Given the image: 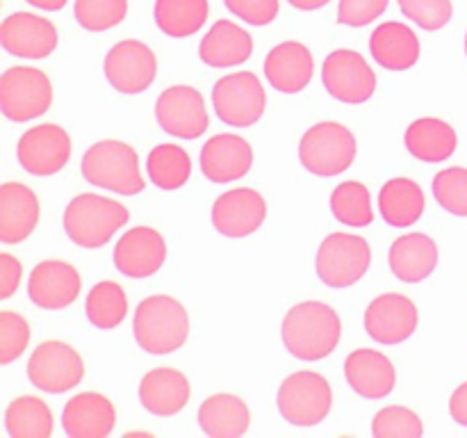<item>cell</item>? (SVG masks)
<instances>
[{
  "mask_svg": "<svg viewBox=\"0 0 467 438\" xmlns=\"http://www.w3.org/2000/svg\"><path fill=\"white\" fill-rule=\"evenodd\" d=\"M372 263V246L365 237L349 233H331L319 245L315 269L319 281L328 287H349L368 274Z\"/></svg>",
  "mask_w": 467,
  "mask_h": 438,
  "instance_id": "7",
  "label": "cell"
},
{
  "mask_svg": "<svg viewBox=\"0 0 467 438\" xmlns=\"http://www.w3.org/2000/svg\"><path fill=\"white\" fill-rule=\"evenodd\" d=\"M82 278L71 263L44 260L36 265L27 281V295L35 306L44 310H62L78 299Z\"/></svg>",
  "mask_w": 467,
  "mask_h": 438,
  "instance_id": "19",
  "label": "cell"
},
{
  "mask_svg": "<svg viewBox=\"0 0 467 438\" xmlns=\"http://www.w3.org/2000/svg\"><path fill=\"white\" fill-rule=\"evenodd\" d=\"M18 164L32 176H53L71 158V137L57 123H41L21 135L16 146Z\"/></svg>",
  "mask_w": 467,
  "mask_h": 438,
  "instance_id": "14",
  "label": "cell"
},
{
  "mask_svg": "<svg viewBox=\"0 0 467 438\" xmlns=\"http://www.w3.org/2000/svg\"><path fill=\"white\" fill-rule=\"evenodd\" d=\"M374 438H420L424 433L422 418L409 406H386L372 420Z\"/></svg>",
  "mask_w": 467,
  "mask_h": 438,
  "instance_id": "37",
  "label": "cell"
},
{
  "mask_svg": "<svg viewBox=\"0 0 467 438\" xmlns=\"http://www.w3.org/2000/svg\"><path fill=\"white\" fill-rule=\"evenodd\" d=\"M254 164L249 141L233 132H222L205 141L201 149V172L210 182H233L244 178Z\"/></svg>",
  "mask_w": 467,
  "mask_h": 438,
  "instance_id": "20",
  "label": "cell"
},
{
  "mask_svg": "<svg viewBox=\"0 0 467 438\" xmlns=\"http://www.w3.org/2000/svg\"><path fill=\"white\" fill-rule=\"evenodd\" d=\"M406 149L422 162H445L459 146L456 130L436 117H422L406 128Z\"/></svg>",
  "mask_w": 467,
  "mask_h": 438,
  "instance_id": "30",
  "label": "cell"
},
{
  "mask_svg": "<svg viewBox=\"0 0 467 438\" xmlns=\"http://www.w3.org/2000/svg\"><path fill=\"white\" fill-rule=\"evenodd\" d=\"M80 169L87 182L123 196H135L146 187L144 176L140 172L137 151L126 141H96L82 155Z\"/></svg>",
  "mask_w": 467,
  "mask_h": 438,
  "instance_id": "4",
  "label": "cell"
},
{
  "mask_svg": "<svg viewBox=\"0 0 467 438\" xmlns=\"http://www.w3.org/2000/svg\"><path fill=\"white\" fill-rule=\"evenodd\" d=\"M331 213L337 222L347 226H369L374 219L369 190L358 181L340 182L331 194Z\"/></svg>",
  "mask_w": 467,
  "mask_h": 438,
  "instance_id": "36",
  "label": "cell"
},
{
  "mask_svg": "<svg viewBox=\"0 0 467 438\" xmlns=\"http://www.w3.org/2000/svg\"><path fill=\"white\" fill-rule=\"evenodd\" d=\"M155 23L173 39L196 35L208 21V0H155Z\"/></svg>",
  "mask_w": 467,
  "mask_h": 438,
  "instance_id": "32",
  "label": "cell"
},
{
  "mask_svg": "<svg viewBox=\"0 0 467 438\" xmlns=\"http://www.w3.org/2000/svg\"><path fill=\"white\" fill-rule=\"evenodd\" d=\"M167 260V242L155 228L135 226L119 237L114 246V265L123 276L146 278L160 272Z\"/></svg>",
  "mask_w": 467,
  "mask_h": 438,
  "instance_id": "17",
  "label": "cell"
},
{
  "mask_svg": "<svg viewBox=\"0 0 467 438\" xmlns=\"http://www.w3.org/2000/svg\"><path fill=\"white\" fill-rule=\"evenodd\" d=\"M388 263L400 281L420 283L438 267V246L424 233H409L392 242Z\"/></svg>",
  "mask_w": 467,
  "mask_h": 438,
  "instance_id": "27",
  "label": "cell"
},
{
  "mask_svg": "<svg viewBox=\"0 0 467 438\" xmlns=\"http://www.w3.org/2000/svg\"><path fill=\"white\" fill-rule=\"evenodd\" d=\"M137 345L155 356L173 354L190 336V318L185 306L169 295H153L140 301L132 319Z\"/></svg>",
  "mask_w": 467,
  "mask_h": 438,
  "instance_id": "2",
  "label": "cell"
},
{
  "mask_svg": "<svg viewBox=\"0 0 467 438\" xmlns=\"http://www.w3.org/2000/svg\"><path fill=\"white\" fill-rule=\"evenodd\" d=\"M155 119L164 132L181 140H196L210 126L203 96L190 85H173L164 89L155 103Z\"/></svg>",
  "mask_w": 467,
  "mask_h": 438,
  "instance_id": "13",
  "label": "cell"
},
{
  "mask_svg": "<svg viewBox=\"0 0 467 438\" xmlns=\"http://www.w3.org/2000/svg\"><path fill=\"white\" fill-rule=\"evenodd\" d=\"M322 82L333 99L349 105L369 100L377 91V73L356 50L337 48L324 59Z\"/></svg>",
  "mask_w": 467,
  "mask_h": 438,
  "instance_id": "11",
  "label": "cell"
},
{
  "mask_svg": "<svg viewBox=\"0 0 467 438\" xmlns=\"http://www.w3.org/2000/svg\"><path fill=\"white\" fill-rule=\"evenodd\" d=\"M465 55H467V35H465Z\"/></svg>",
  "mask_w": 467,
  "mask_h": 438,
  "instance_id": "48",
  "label": "cell"
},
{
  "mask_svg": "<svg viewBox=\"0 0 467 438\" xmlns=\"http://www.w3.org/2000/svg\"><path fill=\"white\" fill-rule=\"evenodd\" d=\"M278 411L296 427H315L331 413L333 391L327 377L313 370L290 374L278 388Z\"/></svg>",
  "mask_w": 467,
  "mask_h": 438,
  "instance_id": "6",
  "label": "cell"
},
{
  "mask_svg": "<svg viewBox=\"0 0 467 438\" xmlns=\"http://www.w3.org/2000/svg\"><path fill=\"white\" fill-rule=\"evenodd\" d=\"M450 413L459 424L467 427V381L461 383L450 400Z\"/></svg>",
  "mask_w": 467,
  "mask_h": 438,
  "instance_id": "45",
  "label": "cell"
},
{
  "mask_svg": "<svg viewBox=\"0 0 467 438\" xmlns=\"http://www.w3.org/2000/svg\"><path fill=\"white\" fill-rule=\"evenodd\" d=\"M192 395L190 381L181 370L155 368L144 374L140 383V402L149 413L158 418L181 413Z\"/></svg>",
  "mask_w": 467,
  "mask_h": 438,
  "instance_id": "25",
  "label": "cell"
},
{
  "mask_svg": "<svg viewBox=\"0 0 467 438\" xmlns=\"http://www.w3.org/2000/svg\"><path fill=\"white\" fill-rule=\"evenodd\" d=\"M251 424V411L244 400L231 392L210 395L199 409V427L210 438L244 436Z\"/></svg>",
  "mask_w": 467,
  "mask_h": 438,
  "instance_id": "29",
  "label": "cell"
},
{
  "mask_svg": "<svg viewBox=\"0 0 467 438\" xmlns=\"http://www.w3.org/2000/svg\"><path fill=\"white\" fill-rule=\"evenodd\" d=\"M213 105L219 121L233 128H249L265 114L267 94L263 82L251 71L228 73L213 87Z\"/></svg>",
  "mask_w": 467,
  "mask_h": 438,
  "instance_id": "9",
  "label": "cell"
},
{
  "mask_svg": "<svg viewBox=\"0 0 467 438\" xmlns=\"http://www.w3.org/2000/svg\"><path fill=\"white\" fill-rule=\"evenodd\" d=\"M433 196L447 213L467 217V169L447 167L433 178Z\"/></svg>",
  "mask_w": 467,
  "mask_h": 438,
  "instance_id": "39",
  "label": "cell"
},
{
  "mask_svg": "<svg viewBox=\"0 0 467 438\" xmlns=\"http://www.w3.org/2000/svg\"><path fill=\"white\" fill-rule=\"evenodd\" d=\"M26 3H30L32 7L36 9H44V12H57V9H62L68 0H26Z\"/></svg>",
  "mask_w": 467,
  "mask_h": 438,
  "instance_id": "47",
  "label": "cell"
},
{
  "mask_svg": "<svg viewBox=\"0 0 467 438\" xmlns=\"http://www.w3.org/2000/svg\"><path fill=\"white\" fill-rule=\"evenodd\" d=\"M50 103L53 85L39 68L12 67L0 78V110L9 121H32L48 112Z\"/></svg>",
  "mask_w": 467,
  "mask_h": 438,
  "instance_id": "8",
  "label": "cell"
},
{
  "mask_svg": "<svg viewBox=\"0 0 467 438\" xmlns=\"http://www.w3.org/2000/svg\"><path fill=\"white\" fill-rule=\"evenodd\" d=\"M103 71L109 85L121 94H141L158 76V59L144 41L123 39L108 50Z\"/></svg>",
  "mask_w": 467,
  "mask_h": 438,
  "instance_id": "12",
  "label": "cell"
},
{
  "mask_svg": "<svg viewBox=\"0 0 467 438\" xmlns=\"http://www.w3.org/2000/svg\"><path fill=\"white\" fill-rule=\"evenodd\" d=\"M254 53V39L244 27L233 21H217L201 39V62L214 68H228L244 64Z\"/></svg>",
  "mask_w": 467,
  "mask_h": 438,
  "instance_id": "28",
  "label": "cell"
},
{
  "mask_svg": "<svg viewBox=\"0 0 467 438\" xmlns=\"http://www.w3.org/2000/svg\"><path fill=\"white\" fill-rule=\"evenodd\" d=\"M0 44L14 57L44 59L57 48V27L30 12L9 14L0 26Z\"/></svg>",
  "mask_w": 467,
  "mask_h": 438,
  "instance_id": "16",
  "label": "cell"
},
{
  "mask_svg": "<svg viewBox=\"0 0 467 438\" xmlns=\"http://www.w3.org/2000/svg\"><path fill=\"white\" fill-rule=\"evenodd\" d=\"M424 192L410 178H392L379 194V210L390 226H413L424 213Z\"/></svg>",
  "mask_w": 467,
  "mask_h": 438,
  "instance_id": "31",
  "label": "cell"
},
{
  "mask_svg": "<svg viewBox=\"0 0 467 438\" xmlns=\"http://www.w3.org/2000/svg\"><path fill=\"white\" fill-rule=\"evenodd\" d=\"M340 315L324 301H301L287 310L281 327L285 349L299 360H322L340 342Z\"/></svg>",
  "mask_w": 467,
  "mask_h": 438,
  "instance_id": "1",
  "label": "cell"
},
{
  "mask_svg": "<svg viewBox=\"0 0 467 438\" xmlns=\"http://www.w3.org/2000/svg\"><path fill=\"white\" fill-rule=\"evenodd\" d=\"M420 36L400 21L379 26L369 36V53L388 71H409L420 59Z\"/></svg>",
  "mask_w": 467,
  "mask_h": 438,
  "instance_id": "26",
  "label": "cell"
},
{
  "mask_svg": "<svg viewBox=\"0 0 467 438\" xmlns=\"http://www.w3.org/2000/svg\"><path fill=\"white\" fill-rule=\"evenodd\" d=\"M347 383L365 400H383L395 391L397 372L386 354L377 349H356L345 360Z\"/></svg>",
  "mask_w": 467,
  "mask_h": 438,
  "instance_id": "23",
  "label": "cell"
},
{
  "mask_svg": "<svg viewBox=\"0 0 467 438\" xmlns=\"http://www.w3.org/2000/svg\"><path fill=\"white\" fill-rule=\"evenodd\" d=\"M87 319L96 328H117L128 315V297L123 287L114 281H100L87 295Z\"/></svg>",
  "mask_w": 467,
  "mask_h": 438,
  "instance_id": "35",
  "label": "cell"
},
{
  "mask_svg": "<svg viewBox=\"0 0 467 438\" xmlns=\"http://www.w3.org/2000/svg\"><path fill=\"white\" fill-rule=\"evenodd\" d=\"M53 427V411L35 395L16 397L5 411V429L12 438H48Z\"/></svg>",
  "mask_w": 467,
  "mask_h": 438,
  "instance_id": "33",
  "label": "cell"
},
{
  "mask_svg": "<svg viewBox=\"0 0 467 438\" xmlns=\"http://www.w3.org/2000/svg\"><path fill=\"white\" fill-rule=\"evenodd\" d=\"M128 14V0H76V21L89 32L119 26Z\"/></svg>",
  "mask_w": 467,
  "mask_h": 438,
  "instance_id": "38",
  "label": "cell"
},
{
  "mask_svg": "<svg viewBox=\"0 0 467 438\" xmlns=\"http://www.w3.org/2000/svg\"><path fill=\"white\" fill-rule=\"evenodd\" d=\"M287 3H290L292 7L301 9V12H315V9L324 7V5H328L331 0H287Z\"/></svg>",
  "mask_w": 467,
  "mask_h": 438,
  "instance_id": "46",
  "label": "cell"
},
{
  "mask_svg": "<svg viewBox=\"0 0 467 438\" xmlns=\"http://www.w3.org/2000/svg\"><path fill=\"white\" fill-rule=\"evenodd\" d=\"M30 342V324L23 315L3 310L0 313V365H9L26 351Z\"/></svg>",
  "mask_w": 467,
  "mask_h": 438,
  "instance_id": "41",
  "label": "cell"
},
{
  "mask_svg": "<svg viewBox=\"0 0 467 438\" xmlns=\"http://www.w3.org/2000/svg\"><path fill=\"white\" fill-rule=\"evenodd\" d=\"M315 73V59L308 46L301 41H283L269 50L265 59V76L269 85L283 94H299L310 85Z\"/></svg>",
  "mask_w": 467,
  "mask_h": 438,
  "instance_id": "21",
  "label": "cell"
},
{
  "mask_svg": "<svg viewBox=\"0 0 467 438\" xmlns=\"http://www.w3.org/2000/svg\"><path fill=\"white\" fill-rule=\"evenodd\" d=\"M390 0H340L337 23L351 27H363L383 16Z\"/></svg>",
  "mask_w": 467,
  "mask_h": 438,
  "instance_id": "42",
  "label": "cell"
},
{
  "mask_svg": "<svg viewBox=\"0 0 467 438\" xmlns=\"http://www.w3.org/2000/svg\"><path fill=\"white\" fill-rule=\"evenodd\" d=\"M267 217L263 194L251 187H237L219 196L213 205V226L223 237H246L258 231Z\"/></svg>",
  "mask_w": 467,
  "mask_h": 438,
  "instance_id": "18",
  "label": "cell"
},
{
  "mask_svg": "<svg viewBox=\"0 0 467 438\" xmlns=\"http://www.w3.org/2000/svg\"><path fill=\"white\" fill-rule=\"evenodd\" d=\"M146 172H149L150 182L160 190H178L192 176L190 153L178 144L153 146L146 158Z\"/></svg>",
  "mask_w": 467,
  "mask_h": 438,
  "instance_id": "34",
  "label": "cell"
},
{
  "mask_svg": "<svg viewBox=\"0 0 467 438\" xmlns=\"http://www.w3.org/2000/svg\"><path fill=\"white\" fill-rule=\"evenodd\" d=\"M117 424V409L100 392H80L67 402L62 427L71 438H105Z\"/></svg>",
  "mask_w": 467,
  "mask_h": 438,
  "instance_id": "22",
  "label": "cell"
},
{
  "mask_svg": "<svg viewBox=\"0 0 467 438\" xmlns=\"http://www.w3.org/2000/svg\"><path fill=\"white\" fill-rule=\"evenodd\" d=\"M401 14L427 32H436L451 21V0H397Z\"/></svg>",
  "mask_w": 467,
  "mask_h": 438,
  "instance_id": "40",
  "label": "cell"
},
{
  "mask_svg": "<svg viewBox=\"0 0 467 438\" xmlns=\"http://www.w3.org/2000/svg\"><path fill=\"white\" fill-rule=\"evenodd\" d=\"M23 265L12 254H0V299H9L21 286Z\"/></svg>",
  "mask_w": 467,
  "mask_h": 438,
  "instance_id": "44",
  "label": "cell"
},
{
  "mask_svg": "<svg viewBox=\"0 0 467 438\" xmlns=\"http://www.w3.org/2000/svg\"><path fill=\"white\" fill-rule=\"evenodd\" d=\"M39 199L23 182H5L0 187V240L18 245L39 224Z\"/></svg>",
  "mask_w": 467,
  "mask_h": 438,
  "instance_id": "24",
  "label": "cell"
},
{
  "mask_svg": "<svg viewBox=\"0 0 467 438\" xmlns=\"http://www.w3.org/2000/svg\"><path fill=\"white\" fill-rule=\"evenodd\" d=\"M82 377H85L82 356L62 340L41 342L27 360L30 383L50 395L71 391L82 381Z\"/></svg>",
  "mask_w": 467,
  "mask_h": 438,
  "instance_id": "10",
  "label": "cell"
},
{
  "mask_svg": "<svg viewBox=\"0 0 467 438\" xmlns=\"http://www.w3.org/2000/svg\"><path fill=\"white\" fill-rule=\"evenodd\" d=\"M418 306L397 292L377 297L365 310V331L381 345H400L418 328Z\"/></svg>",
  "mask_w": 467,
  "mask_h": 438,
  "instance_id": "15",
  "label": "cell"
},
{
  "mask_svg": "<svg viewBox=\"0 0 467 438\" xmlns=\"http://www.w3.org/2000/svg\"><path fill=\"white\" fill-rule=\"evenodd\" d=\"M223 3L249 26H269L278 16V0H223Z\"/></svg>",
  "mask_w": 467,
  "mask_h": 438,
  "instance_id": "43",
  "label": "cell"
},
{
  "mask_svg": "<svg viewBox=\"0 0 467 438\" xmlns=\"http://www.w3.org/2000/svg\"><path fill=\"white\" fill-rule=\"evenodd\" d=\"M356 137L337 121H322L306 130L299 141V160L310 173L322 178L340 176L356 160Z\"/></svg>",
  "mask_w": 467,
  "mask_h": 438,
  "instance_id": "5",
  "label": "cell"
},
{
  "mask_svg": "<svg viewBox=\"0 0 467 438\" xmlns=\"http://www.w3.org/2000/svg\"><path fill=\"white\" fill-rule=\"evenodd\" d=\"M130 213L119 201L100 194H78L64 210V231L73 245L82 249H99L108 245L109 237L123 228Z\"/></svg>",
  "mask_w": 467,
  "mask_h": 438,
  "instance_id": "3",
  "label": "cell"
}]
</instances>
